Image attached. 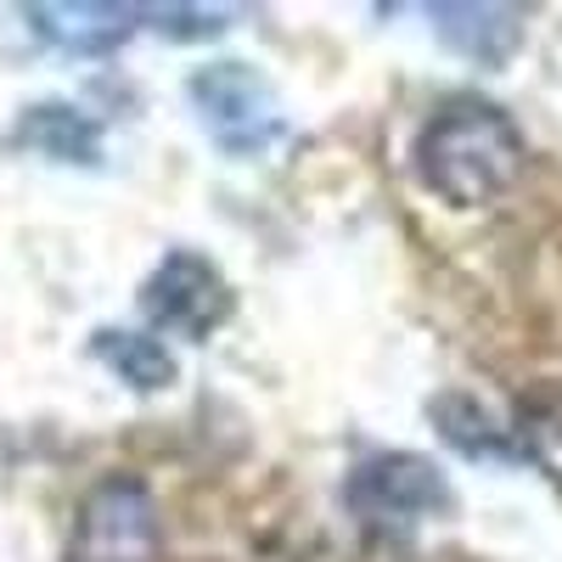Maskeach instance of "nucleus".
Returning <instances> with one entry per match:
<instances>
[{"label":"nucleus","instance_id":"423d86ee","mask_svg":"<svg viewBox=\"0 0 562 562\" xmlns=\"http://www.w3.org/2000/svg\"><path fill=\"white\" fill-rule=\"evenodd\" d=\"M428 18H434V29H439V40L450 45V52H461V57H473V63H484V68H501L512 52H518V40H524V12L518 7H456V0H439V7H428Z\"/></svg>","mask_w":562,"mask_h":562},{"label":"nucleus","instance_id":"f257e3e1","mask_svg":"<svg viewBox=\"0 0 562 562\" xmlns=\"http://www.w3.org/2000/svg\"><path fill=\"white\" fill-rule=\"evenodd\" d=\"M416 175L456 209L495 203L524 175V130L495 102H450L416 135Z\"/></svg>","mask_w":562,"mask_h":562},{"label":"nucleus","instance_id":"9d476101","mask_svg":"<svg viewBox=\"0 0 562 562\" xmlns=\"http://www.w3.org/2000/svg\"><path fill=\"white\" fill-rule=\"evenodd\" d=\"M512 450H524L551 484H562V389H535L518 400Z\"/></svg>","mask_w":562,"mask_h":562},{"label":"nucleus","instance_id":"20e7f679","mask_svg":"<svg viewBox=\"0 0 562 562\" xmlns=\"http://www.w3.org/2000/svg\"><path fill=\"white\" fill-rule=\"evenodd\" d=\"M158 506L140 479H102L74 518V562H153Z\"/></svg>","mask_w":562,"mask_h":562},{"label":"nucleus","instance_id":"39448f33","mask_svg":"<svg viewBox=\"0 0 562 562\" xmlns=\"http://www.w3.org/2000/svg\"><path fill=\"white\" fill-rule=\"evenodd\" d=\"M140 310H147L153 326H164V333L203 344L209 333H220V326L231 321V288H225V276H220L214 259H203L192 248H175L147 276Z\"/></svg>","mask_w":562,"mask_h":562},{"label":"nucleus","instance_id":"f03ea898","mask_svg":"<svg viewBox=\"0 0 562 562\" xmlns=\"http://www.w3.org/2000/svg\"><path fill=\"white\" fill-rule=\"evenodd\" d=\"M349 506L366 529H416L422 518L450 512L456 495L428 456L383 450V456H366L349 473Z\"/></svg>","mask_w":562,"mask_h":562},{"label":"nucleus","instance_id":"f8f14e48","mask_svg":"<svg viewBox=\"0 0 562 562\" xmlns=\"http://www.w3.org/2000/svg\"><path fill=\"white\" fill-rule=\"evenodd\" d=\"M140 18L158 34H175V40H209V34L225 29L231 12H220V7H140Z\"/></svg>","mask_w":562,"mask_h":562},{"label":"nucleus","instance_id":"7ed1b4c3","mask_svg":"<svg viewBox=\"0 0 562 562\" xmlns=\"http://www.w3.org/2000/svg\"><path fill=\"white\" fill-rule=\"evenodd\" d=\"M192 102L209 135L231 158H259L270 140L281 135V113L270 85L248 63H209L192 74Z\"/></svg>","mask_w":562,"mask_h":562},{"label":"nucleus","instance_id":"9b49d317","mask_svg":"<svg viewBox=\"0 0 562 562\" xmlns=\"http://www.w3.org/2000/svg\"><path fill=\"white\" fill-rule=\"evenodd\" d=\"M434 422H439L445 445H456L461 456H484V461H506L512 456L506 428H495V416L473 394H439L434 400Z\"/></svg>","mask_w":562,"mask_h":562},{"label":"nucleus","instance_id":"0eeeda50","mask_svg":"<svg viewBox=\"0 0 562 562\" xmlns=\"http://www.w3.org/2000/svg\"><path fill=\"white\" fill-rule=\"evenodd\" d=\"M29 18H34V29L52 45H63V52H74V57H108V52H119V45L130 40L140 12L135 7L74 0V7H29Z\"/></svg>","mask_w":562,"mask_h":562},{"label":"nucleus","instance_id":"6e6552de","mask_svg":"<svg viewBox=\"0 0 562 562\" xmlns=\"http://www.w3.org/2000/svg\"><path fill=\"white\" fill-rule=\"evenodd\" d=\"M18 140L45 158H63V164H97L102 158V124L68 108V102H40L23 113L18 124Z\"/></svg>","mask_w":562,"mask_h":562},{"label":"nucleus","instance_id":"1a4fd4ad","mask_svg":"<svg viewBox=\"0 0 562 562\" xmlns=\"http://www.w3.org/2000/svg\"><path fill=\"white\" fill-rule=\"evenodd\" d=\"M90 349H97V360L108 371H119V383H130L140 394H158L175 383V355L147 333H119V326H108V333H97Z\"/></svg>","mask_w":562,"mask_h":562}]
</instances>
